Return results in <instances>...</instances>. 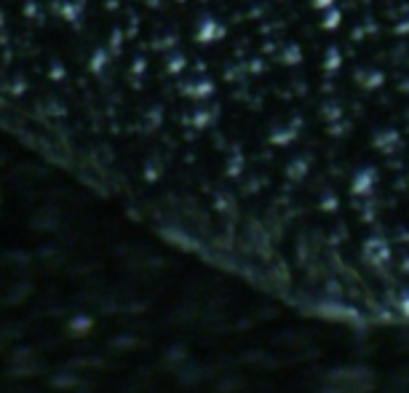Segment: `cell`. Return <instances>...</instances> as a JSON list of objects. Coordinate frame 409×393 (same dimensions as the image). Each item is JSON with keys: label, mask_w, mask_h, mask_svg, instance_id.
I'll use <instances>...</instances> for the list:
<instances>
[{"label": "cell", "mask_w": 409, "mask_h": 393, "mask_svg": "<svg viewBox=\"0 0 409 393\" xmlns=\"http://www.w3.org/2000/svg\"><path fill=\"white\" fill-rule=\"evenodd\" d=\"M377 388V374L366 364H343L321 377L316 393H372Z\"/></svg>", "instance_id": "1"}, {"label": "cell", "mask_w": 409, "mask_h": 393, "mask_svg": "<svg viewBox=\"0 0 409 393\" xmlns=\"http://www.w3.org/2000/svg\"><path fill=\"white\" fill-rule=\"evenodd\" d=\"M404 380L409 382V364H407V370H404Z\"/></svg>", "instance_id": "2"}]
</instances>
